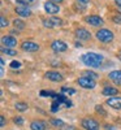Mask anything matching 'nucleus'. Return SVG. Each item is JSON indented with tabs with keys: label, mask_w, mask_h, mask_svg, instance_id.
<instances>
[{
	"label": "nucleus",
	"mask_w": 121,
	"mask_h": 130,
	"mask_svg": "<svg viewBox=\"0 0 121 130\" xmlns=\"http://www.w3.org/2000/svg\"><path fill=\"white\" fill-rule=\"evenodd\" d=\"M13 25H14V27L17 29V30H24L25 29V22H24V21L22 20H14L13 21Z\"/></svg>",
	"instance_id": "obj_18"
},
{
	"label": "nucleus",
	"mask_w": 121,
	"mask_h": 130,
	"mask_svg": "<svg viewBox=\"0 0 121 130\" xmlns=\"http://www.w3.org/2000/svg\"><path fill=\"white\" fill-rule=\"evenodd\" d=\"M30 129L31 130H47V124L44 121L35 120L30 124Z\"/></svg>",
	"instance_id": "obj_14"
},
{
	"label": "nucleus",
	"mask_w": 121,
	"mask_h": 130,
	"mask_svg": "<svg viewBox=\"0 0 121 130\" xmlns=\"http://www.w3.org/2000/svg\"><path fill=\"white\" fill-rule=\"evenodd\" d=\"M44 75H46L47 79H50V81H52V82H61V81L64 79L63 74L59 73V72H55V70H50V72H47Z\"/></svg>",
	"instance_id": "obj_10"
},
{
	"label": "nucleus",
	"mask_w": 121,
	"mask_h": 130,
	"mask_svg": "<svg viewBox=\"0 0 121 130\" xmlns=\"http://www.w3.org/2000/svg\"><path fill=\"white\" fill-rule=\"evenodd\" d=\"M2 53H4V55H8V56H16L17 52L13 50V48H7V47H3L2 48Z\"/></svg>",
	"instance_id": "obj_19"
},
{
	"label": "nucleus",
	"mask_w": 121,
	"mask_h": 130,
	"mask_svg": "<svg viewBox=\"0 0 121 130\" xmlns=\"http://www.w3.org/2000/svg\"><path fill=\"white\" fill-rule=\"evenodd\" d=\"M61 92H65V94L73 95V94H75V90H74V89H68V87H63V89H61Z\"/></svg>",
	"instance_id": "obj_26"
},
{
	"label": "nucleus",
	"mask_w": 121,
	"mask_h": 130,
	"mask_svg": "<svg viewBox=\"0 0 121 130\" xmlns=\"http://www.w3.org/2000/svg\"><path fill=\"white\" fill-rule=\"evenodd\" d=\"M85 21H86L87 24H90L91 26H102V25L104 24L103 18H102V17H99V16H95V14H93V16H87V17L85 18Z\"/></svg>",
	"instance_id": "obj_7"
},
{
	"label": "nucleus",
	"mask_w": 121,
	"mask_h": 130,
	"mask_svg": "<svg viewBox=\"0 0 121 130\" xmlns=\"http://www.w3.org/2000/svg\"><path fill=\"white\" fill-rule=\"evenodd\" d=\"M75 37L80 40H89L91 38V32L85 27H80V29L75 30Z\"/></svg>",
	"instance_id": "obj_8"
},
{
	"label": "nucleus",
	"mask_w": 121,
	"mask_h": 130,
	"mask_svg": "<svg viewBox=\"0 0 121 130\" xmlns=\"http://www.w3.org/2000/svg\"><path fill=\"white\" fill-rule=\"evenodd\" d=\"M43 8H44V10H46L48 14H56V13H59V10H60V7H59L57 4L52 3V2H47V3H44Z\"/></svg>",
	"instance_id": "obj_11"
},
{
	"label": "nucleus",
	"mask_w": 121,
	"mask_h": 130,
	"mask_svg": "<svg viewBox=\"0 0 121 130\" xmlns=\"http://www.w3.org/2000/svg\"><path fill=\"white\" fill-rule=\"evenodd\" d=\"M81 126L85 129V130H99L100 129V125H99V122L96 120H94V118H90V117H86L82 120L81 122Z\"/></svg>",
	"instance_id": "obj_3"
},
{
	"label": "nucleus",
	"mask_w": 121,
	"mask_h": 130,
	"mask_svg": "<svg viewBox=\"0 0 121 130\" xmlns=\"http://www.w3.org/2000/svg\"><path fill=\"white\" fill-rule=\"evenodd\" d=\"M104 127H105V130H116V127L115 126H111V125H105Z\"/></svg>",
	"instance_id": "obj_34"
},
{
	"label": "nucleus",
	"mask_w": 121,
	"mask_h": 130,
	"mask_svg": "<svg viewBox=\"0 0 121 130\" xmlns=\"http://www.w3.org/2000/svg\"><path fill=\"white\" fill-rule=\"evenodd\" d=\"M108 77L109 79H112L115 81L117 85H121V70H113L108 74Z\"/></svg>",
	"instance_id": "obj_15"
},
{
	"label": "nucleus",
	"mask_w": 121,
	"mask_h": 130,
	"mask_svg": "<svg viewBox=\"0 0 121 130\" xmlns=\"http://www.w3.org/2000/svg\"><path fill=\"white\" fill-rule=\"evenodd\" d=\"M51 20H52V22H53V25H55V26H61V25H63V20H61V18L52 17Z\"/></svg>",
	"instance_id": "obj_25"
},
{
	"label": "nucleus",
	"mask_w": 121,
	"mask_h": 130,
	"mask_svg": "<svg viewBox=\"0 0 121 130\" xmlns=\"http://www.w3.org/2000/svg\"><path fill=\"white\" fill-rule=\"evenodd\" d=\"M118 60L121 61V52H120V55H118Z\"/></svg>",
	"instance_id": "obj_39"
},
{
	"label": "nucleus",
	"mask_w": 121,
	"mask_h": 130,
	"mask_svg": "<svg viewBox=\"0 0 121 130\" xmlns=\"http://www.w3.org/2000/svg\"><path fill=\"white\" fill-rule=\"evenodd\" d=\"M2 44L7 48H14L17 46V39L14 37H10V35L3 37L2 38Z\"/></svg>",
	"instance_id": "obj_9"
},
{
	"label": "nucleus",
	"mask_w": 121,
	"mask_h": 130,
	"mask_svg": "<svg viewBox=\"0 0 121 130\" xmlns=\"http://www.w3.org/2000/svg\"><path fill=\"white\" fill-rule=\"evenodd\" d=\"M112 21L115 24H117V25H121V14H118V16H115L113 18H112Z\"/></svg>",
	"instance_id": "obj_30"
},
{
	"label": "nucleus",
	"mask_w": 121,
	"mask_h": 130,
	"mask_svg": "<svg viewBox=\"0 0 121 130\" xmlns=\"http://www.w3.org/2000/svg\"><path fill=\"white\" fill-rule=\"evenodd\" d=\"M118 12H120V14H121V8L118 7Z\"/></svg>",
	"instance_id": "obj_40"
},
{
	"label": "nucleus",
	"mask_w": 121,
	"mask_h": 130,
	"mask_svg": "<svg viewBox=\"0 0 121 130\" xmlns=\"http://www.w3.org/2000/svg\"><path fill=\"white\" fill-rule=\"evenodd\" d=\"M74 44H75V47H81V46H82V44H81V43H80V42H75V43H74Z\"/></svg>",
	"instance_id": "obj_37"
},
{
	"label": "nucleus",
	"mask_w": 121,
	"mask_h": 130,
	"mask_svg": "<svg viewBox=\"0 0 121 130\" xmlns=\"http://www.w3.org/2000/svg\"><path fill=\"white\" fill-rule=\"evenodd\" d=\"M50 2H52V3H61L63 0H50Z\"/></svg>",
	"instance_id": "obj_36"
},
{
	"label": "nucleus",
	"mask_w": 121,
	"mask_h": 130,
	"mask_svg": "<svg viewBox=\"0 0 121 130\" xmlns=\"http://www.w3.org/2000/svg\"><path fill=\"white\" fill-rule=\"evenodd\" d=\"M51 125L56 126V127H63L65 124L63 120H59V118H51Z\"/></svg>",
	"instance_id": "obj_20"
},
{
	"label": "nucleus",
	"mask_w": 121,
	"mask_h": 130,
	"mask_svg": "<svg viewBox=\"0 0 121 130\" xmlns=\"http://www.w3.org/2000/svg\"><path fill=\"white\" fill-rule=\"evenodd\" d=\"M51 48L55 52H65L68 50V44L63 40H53L51 43Z\"/></svg>",
	"instance_id": "obj_5"
},
{
	"label": "nucleus",
	"mask_w": 121,
	"mask_h": 130,
	"mask_svg": "<svg viewBox=\"0 0 121 130\" xmlns=\"http://www.w3.org/2000/svg\"><path fill=\"white\" fill-rule=\"evenodd\" d=\"M21 48H22V51H25V52H35V51L39 50V44L35 43V42L27 40V42H24L22 44H21Z\"/></svg>",
	"instance_id": "obj_6"
},
{
	"label": "nucleus",
	"mask_w": 121,
	"mask_h": 130,
	"mask_svg": "<svg viewBox=\"0 0 121 130\" xmlns=\"http://www.w3.org/2000/svg\"><path fill=\"white\" fill-rule=\"evenodd\" d=\"M102 94L104 96H115V95L118 94V90L115 89V87H111V86H105V87L103 89V91H102Z\"/></svg>",
	"instance_id": "obj_16"
},
{
	"label": "nucleus",
	"mask_w": 121,
	"mask_h": 130,
	"mask_svg": "<svg viewBox=\"0 0 121 130\" xmlns=\"http://www.w3.org/2000/svg\"><path fill=\"white\" fill-rule=\"evenodd\" d=\"M115 3H116V5H117V7H120V8H121V0H115Z\"/></svg>",
	"instance_id": "obj_35"
},
{
	"label": "nucleus",
	"mask_w": 121,
	"mask_h": 130,
	"mask_svg": "<svg viewBox=\"0 0 121 130\" xmlns=\"http://www.w3.org/2000/svg\"><path fill=\"white\" fill-rule=\"evenodd\" d=\"M107 105H109L113 109H121V98L118 96H112L107 99Z\"/></svg>",
	"instance_id": "obj_12"
},
{
	"label": "nucleus",
	"mask_w": 121,
	"mask_h": 130,
	"mask_svg": "<svg viewBox=\"0 0 121 130\" xmlns=\"http://www.w3.org/2000/svg\"><path fill=\"white\" fill-rule=\"evenodd\" d=\"M5 124H7V121H5V117H4V116H0V126L3 127Z\"/></svg>",
	"instance_id": "obj_32"
},
{
	"label": "nucleus",
	"mask_w": 121,
	"mask_h": 130,
	"mask_svg": "<svg viewBox=\"0 0 121 130\" xmlns=\"http://www.w3.org/2000/svg\"><path fill=\"white\" fill-rule=\"evenodd\" d=\"M16 13L21 17H30L31 16V10L26 7V5H20V7H16Z\"/></svg>",
	"instance_id": "obj_13"
},
{
	"label": "nucleus",
	"mask_w": 121,
	"mask_h": 130,
	"mask_svg": "<svg viewBox=\"0 0 121 130\" xmlns=\"http://www.w3.org/2000/svg\"><path fill=\"white\" fill-rule=\"evenodd\" d=\"M12 69H20L21 67H22V64H21L20 61H16V60H13L12 62H10V65H9Z\"/></svg>",
	"instance_id": "obj_22"
},
{
	"label": "nucleus",
	"mask_w": 121,
	"mask_h": 130,
	"mask_svg": "<svg viewBox=\"0 0 121 130\" xmlns=\"http://www.w3.org/2000/svg\"><path fill=\"white\" fill-rule=\"evenodd\" d=\"M43 25H44L46 27H48V29L55 27V25H53V22H52V20H51V18H50V20H43Z\"/></svg>",
	"instance_id": "obj_23"
},
{
	"label": "nucleus",
	"mask_w": 121,
	"mask_h": 130,
	"mask_svg": "<svg viewBox=\"0 0 121 130\" xmlns=\"http://www.w3.org/2000/svg\"><path fill=\"white\" fill-rule=\"evenodd\" d=\"M95 109H96L98 113H100L102 116H107V112L103 109V107H102V105H96V107H95Z\"/></svg>",
	"instance_id": "obj_28"
},
{
	"label": "nucleus",
	"mask_w": 121,
	"mask_h": 130,
	"mask_svg": "<svg viewBox=\"0 0 121 130\" xmlns=\"http://www.w3.org/2000/svg\"><path fill=\"white\" fill-rule=\"evenodd\" d=\"M0 64H2V67H4V65H5V62H4V60H3V59L0 60Z\"/></svg>",
	"instance_id": "obj_38"
},
{
	"label": "nucleus",
	"mask_w": 121,
	"mask_h": 130,
	"mask_svg": "<svg viewBox=\"0 0 121 130\" xmlns=\"http://www.w3.org/2000/svg\"><path fill=\"white\" fill-rule=\"evenodd\" d=\"M8 25H9L8 20H7L4 16H2V18H0V26H2V27H5V26H8Z\"/></svg>",
	"instance_id": "obj_27"
},
{
	"label": "nucleus",
	"mask_w": 121,
	"mask_h": 130,
	"mask_svg": "<svg viewBox=\"0 0 121 130\" xmlns=\"http://www.w3.org/2000/svg\"><path fill=\"white\" fill-rule=\"evenodd\" d=\"M77 3L78 4H83V5H87L90 3V0H77Z\"/></svg>",
	"instance_id": "obj_33"
},
{
	"label": "nucleus",
	"mask_w": 121,
	"mask_h": 130,
	"mask_svg": "<svg viewBox=\"0 0 121 130\" xmlns=\"http://www.w3.org/2000/svg\"><path fill=\"white\" fill-rule=\"evenodd\" d=\"M77 82H78V85L81 86L82 89H86V90H93V89H95V86H96L95 79L89 78V77H80L78 79H77Z\"/></svg>",
	"instance_id": "obj_4"
},
{
	"label": "nucleus",
	"mask_w": 121,
	"mask_h": 130,
	"mask_svg": "<svg viewBox=\"0 0 121 130\" xmlns=\"http://www.w3.org/2000/svg\"><path fill=\"white\" fill-rule=\"evenodd\" d=\"M60 130H75V127L70 125H64L63 127H60Z\"/></svg>",
	"instance_id": "obj_31"
},
{
	"label": "nucleus",
	"mask_w": 121,
	"mask_h": 130,
	"mask_svg": "<svg viewBox=\"0 0 121 130\" xmlns=\"http://www.w3.org/2000/svg\"><path fill=\"white\" fill-rule=\"evenodd\" d=\"M95 37H96L98 40H100L103 43H109V42H112L113 38H115L113 32L111 30H108V29H100V30H98Z\"/></svg>",
	"instance_id": "obj_2"
},
{
	"label": "nucleus",
	"mask_w": 121,
	"mask_h": 130,
	"mask_svg": "<svg viewBox=\"0 0 121 130\" xmlns=\"http://www.w3.org/2000/svg\"><path fill=\"white\" fill-rule=\"evenodd\" d=\"M14 108H16L17 111H20V112H25V111H27L29 105L26 103H24V102H18V103H16Z\"/></svg>",
	"instance_id": "obj_17"
},
{
	"label": "nucleus",
	"mask_w": 121,
	"mask_h": 130,
	"mask_svg": "<svg viewBox=\"0 0 121 130\" xmlns=\"http://www.w3.org/2000/svg\"><path fill=\"white\" fill-rule=\"evenodd\" d=\"M103 55L100 53H95V52H87L83 53L81 56V60L85 65H87L89 68H99L103 62Z\"/></svg>",
	"instance_id": "obj_1"
},
{
	"label": "nucleus",
	"mask_w": 121,
	"mask_h": 130,
	"mask_svg": "<svg viewBox=\"0 0 121 130\" xmlns=\"http://www.w3.org/2000/svg\"><path fill=\"white\" fill-rule=\"evenodd\" d=\"M34 0H17V3L18 4H21V5H26L27 7V4H30V3H33Z\"/></svg>",
	"instance_id": "obj_29"
},
{
	"label": "nucleus",
	"mask_w": 121,
	"mask_h": 130,
	"mask_svg": "<svg viewBox=\"0 0 121 130\" xmlns=\"http://www.w3.org/2000/svg\"><path fill=\"white\" fill-rule=\"evenodd\" d=\"M83 77H89V78H93V79H96L99 75L95 73V72H90V70H86L83 72Z\"/></svg>",
	"instance_id": "obj_21"
},
{
	"label": "nucleus",
	"mask_w": 121,
	"mask_h": 130,
	"mask_svg": "<svg viewBox=\"0 0 121 130\" xmlns=\"http://www.w3.org/2000/svg\"><path fill=\"white\" fill-rule=\"evenodd\" d=\"M13 122L16 124V125H24V118L21 117V116H16L14 118H13Z\"/></svg>",
	"instance_id": "obj_24"
}]
</instances>
